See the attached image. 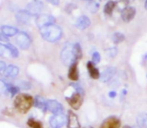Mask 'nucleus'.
Returning <instances> with one entry per match:
<instances>
[{
  "instance_id": "nucleus-28",
  "label": "nucleus",
  "mask_w": 147,
  "mask_h": 128,
  "mask_svg": "<svg viewBox=\"0 0 147 128\" xmlns=\"http://www.w3.org/2000/svg\"><path fill=\"white\" fill-rule=\"evenodd\" d=\"M92 60L94 64H98L101 61V55L98 52H95L92 55Z\"/></svg>"
},
{
  "instance_id": "nucleus-12",
  "label": "nucleus",
  "mask_w": 147,
  "mask_h": 128,
  "mask_svg": "<svg viewBox=\"0 0 147 128\" xmlns=\"http://www.w3.org/2000/svg\"><path fill=\"white\" fill-rule=\"evenodd\" d=\"M31 16V14L27 9H21L16 14V19L21 24H27L30 21Z\"/></svg>"
},
{
  "instance_id": "nucleus-38",
  "label": "nucleus",
  "mask_w": 147,
  "mask_h": 128,
  "mask_svg": "<svg viewBox=\"0 0 147 128\" xmlns=\"http://www.w3.org/2000/svg\"><path fill=\"white\" fill-rule=\"evenodd\" d=\"M122 128H131L130 127H128V126H125V127H123Z\"/></svg>"
},
{
  "instance_id": "nucleus-18",
  "label": "nucleus",
  "mask_w": 147,
  "mask_h": 128,
  "mask_svg": "<svg viewBox=\"0 0 147 128\" xmlns=\"http://www.w3.org/2000/svg\"><path fill=\"white\" fill-rule=\"evenodd\" d=\"M1 33H3V34H5L6 36H14L16 35L19 32L17 30L16 28L11 27V26H7V25H3L1 27Z\"/></svg>"
},
{
  "instance_id": "nucleus-29",
  "label": "nucleus",
  "mask_w": 147,
  "mask_h": 128,
  "mask_svg": "<svg viewBox=\"0 0 147 128\" xmlns=\"http://www.w3.org/2000/svg\"><path fill=\"white\" fill-rule=\"evenodd\" d=\"M107 54L111 57V58H114L116 54H117V49L115 47H113V48H109L107 50Z\"/></svg>"
},
{
  "instance_id": "nucleus-15",
  "label": "nucleus",
  "mask_w": 147,
  "mask_h": 128,
  "mask_svg": "<svg viewBox=\"0 0 147 128\" xmlns=\"http://www.w3.org/2000/svg\"><path fill=\"white\" fill-rule=\"evenodd\" d=\"M116 72V70L115 67H108L105 69V71L102 72V74L101 75V80L104 83L106 82H109L115 74Z\"/></svg>"
},
{
  "instance_id": "nucleus-35",
  "label": "nucleus",
  "mask_w": 147,
  "mask_h": 128,
  "mask_svg": "<svg viewBox=\"0 0 147 128\" xmlns=\"http://www.w3.org/2000/svg\"><path fill=\"white\" fill-rule=\"evenodd\" d=\"M115 96H116V93H115V92H114V91L109 93V96H110V97H115Z\"/></svg>"
},
{
  "instance_id": "nucleus-4",
  "label": "nucleus",
  "mask_w": 147,
  "mask_h": 128,
  "mask_svg": "<svg viewBox=\"0 0 147 128\" xmlns=\"http://www.w3.org/2000/svg\"><path fill=\"white\" fill-rule=\"evenodd\" d=\"M36 25L38 26V28H42L46 26L51 25V24H54L55 22V18L51 15H47V14H40L39 15H37L36 17Z\"/></svg>"
},
{
  "instance_id": "nucleus-21",
  "label": "nucleus",
  "mask_w": 147,
  "mask_h": 128,
  "mask_svg": "<svg viewBox=\"0 0 147 128\" xmlns=\"http://www.w3.org/2000/svg\"><path fill=\"white\" fill-rule=\"evenodd\" d=\"M137 123L141 128H147V114H141L137 118Z\"/></svg>"
},
{
  "instance_id": "nucleus-37",
  "label": "nucleus",
  "mask_w": 147,
  "mask_h": 128,
  "mask_svg": "<svg viewBox=\"0 0 147 128\" xmlns=\"http://www.w3.org/2000/svg\"><path fill=\"white\" fill-rule=\"evenodd\" d=\"M145 8L147 9V0L146 1V3H145Z\"/></svg>"
},
{
  "instance_id": "nucleus-14",
  "label": "nucleus",
  "mask_w": 147,
  "mask_h": 128,
  "mask_svg": "<svg viewBox=\"0 0 147 128\" xmlns=\"http://www.w3.org/2000/svg\"><path fill=\"white\" fill-rule=\"evenodd\" d=\"M68 128H80V123L78 121V116L72 112L69 111L68 112Z\"/></svg>"
},
{
  "instance_id": "nucleus-11",
  "label": "nucleus",
  "mask_w": 147,
  "mask_h": 128,
  "mask_svg": "<svg viewBox=\"0 0 147 128\" xmlns=\"http://www.w3.org/2000/svg\"><path fill=\"white\" fill-rule=\"evenodd\" d=\"M121 125V122L120 119L116 117H109L103 121L100 128H120Z\"/></svg>"
},
{
  "instance_id": "nucleus-36",
  "label": "nucleus",
  "mask_w": 147,
  "mask_h": 128,
  "mask_svg": "<svg viewBox=\"0 0 147 128\" xmlns=\"http://www.w3.org/2000/svg\"><path fill=\"white\" fill-rule=\"evenodd\" d=\"M124 4H128L129 3V2L131 1V0H121Z\"/></svg>"
},
{
  "instance_id": "nucleus-13",
  "label": "nucleus",
  "mask_w": 147,
  "mask_h": 128,
  "mask_svg": "<svg viewBox=\"0 0 147 128\" xmlns=\"http://www.w3.org/2000/svg\"><path fill=\"white\" fill-rule=\"evenodd\" d=\"M90 25V20L86 15H81L80 17L78 18L76 22V27L80 30L86 29Z\"/></svg>"
},
{
  "instance_id": "nucleus-6",
  "label": "nucleus",
  "mask_w": 147,
  "mask_h": 128,
  "mask_svg": "<svg viewBox=\"0 0 147 128\" xmlns=\"http://www.w3.org/2000/svg\"><path fill=\"white\" fill-rule=\"evenodd\" d=\"M16 44L20 46V48L23 50L28 49L31 43V40L29 36L24 32H19L16 34Z\"/></svg>"
},
{
  "instance_id": "nucleus-32",
  "label": "nucleus",
  "mask_w": 147,
  "mask_h": 128,
  "mask_svg": "<svg viewBox=\"0 0 147 128\" xmlns=\"http://www.w3.org/2000/svg\"><path fill=\"white\" fill-rule=\"evenodd\" d=\"M6 68H7V66H6L5 63L3 61H0V72L3 73L5 71Z\"/></svg>"
},
{
  "instance_id": "nucleus-26",
  "label": "nucleus",
  "mask_w": 147,
  "mask_h": 128,
  "mask_svg": "<svg viewBox=\"0 0 147 128\" xmlns=\"http://www.w3.org/2000/svg\"><path fill=\"white\" fill-rule=\"evenodd\" d=\"M6 46H7V47L9 48V52H10V53H11V56L14 57V58H17L18 55H19V53H18V50L16 49V47L14 46L11 45V44H9V43H8Z\"/></svg>"
},
{
  "instance_id": "nucleus-39",
  "label": "nucleus",
  "mask_w": 147,
  "mask_h": 128,
  "mask_svg": "<svg viewBox=\"0 0 147 128\" xmlns=\"http://www.w3.org/2000/svg\"><path fill=\"white\" fill-rule=\"evenodd\" d=\"M135 128H138V127H135Z\"/></svg>"
},
{
  "instance_id": "nucleus-27",
  "label": "nucleus",
  "mask_w": 147,
  "mask_h": 128,
  "mask_svg": "<svg viewBox=\"0 0 147 128\" xmlns=\"http://www.w3.org/2000/svg\"><path fill=\"white\" fill-rule=\"evenodd\" d=\"M74 49H75V53H76V57H77V59L78 61L82 58V49H81V46L78 43H76L74 44Z\"/></svg>"
},
{
  "instance_id": "nucleus-8",
  "label": "nucleus",
  "mask_w": 147,
  "mask_h": 128,
  "mask_svg": "<svg viewBox=\"0 0 147 128\" xmlns=\"http://www.w3.org/2000/svg\"><path fill=\"white\" fill-rule=\"evenodd\" d=\"M67 102L72 108L78 110L83 104V97L80 93H75L70 98H67Z\"/></svg>"
},
{
  "instance_id": "nucleus-20",
  "label": "nucleus",
  "mask_w": 147,
  "mask_h": 128,
  "mask_svg": "<svg viewBox=\"0 0 147 128\" xmlns=\"http://www.w3.org/2000/svg\"><path fill=\"white\" fill-rule=\"evenodd\" d=\"M115 5H116V3L115 1H112V0L109 1L105 4V6H104V12H105V14L109 15H112V13H113V11H114V9L115 8Z\"/></svg>"
},
{
  "instance_id": "nucleus-33",
  "label": "nucleus",
  "mask_w": 147,
  "mask_h": 128,
  "mask_svg": "<svg viewBox=\"0 0 147 128\" xmlns=\"http://www.w3.org/2000/svg\"><path fill=\"white\" fill-rule=\"evenodd\" d=\"M47 3L53 4V5H59V0H46Z\"/></svg>"
},
{
  "instance_id": "nucleus-25",
  "label": "nucleus",
  "mask_w": 147,
  "mask_h": 128,
  "mask_svg": "<svg viewBox=\"0 0 147 128\" xmlns=\"http://www.w3.org/2000/svg\"><path fill=\"white\" fill-rule=\"evenodd\" d=\"M0 55L2 57H8L9 55L11 56V53L6 45L0 44Z\"/></svg>"
},
{
  "instance_id": "nucleus-10",
  "label": "nucleus",
  "mask_w": 147,
  "mask_h": 128,
  "mask_svg": "<svg viewBox=\"0 0 147 128\" xmlns=\"http://www.w3.org/2000/svg\"><path fill=\"white\" fill-rule=\"evenodd\" d=\"M136 15V9L134 7L128 6L126 7L125 9H122L121 11V19L125 22H131Z\"/></svg>"
},
{
  "instance_id": "nucleus-3",
  "label": "nucleus",
  "mask_w": 147,
  "mask_h": 128,
  "mask_svg": "<svg viewBox=\"0 0 147 128\" xmlns=\"http://www.w3.org/2000/svg\"><path fill=\"white\" fill-rule=\"evenodd\" d=\"M60 59L62 62L67 66H71L72 64L78 63L74 49V44L68 43L64 46L60 53Z\"/></svg>"
},
{
  "instance_id": "nucleus-17",
  "label": "nucleus",
  "mask_w": 147,
  "mask_h": 128,
  "mask_svg": "<svg viewBox=\"0 0 147 128\" xmlns=\"http://www.w3.org/2000/svg\"><path fill=\"white\" fill-rule=\"evenodd\" d=\"M78 63H74L70 66L69 71H68V77L71 81H77L78 80Z\"/></svg>"
},
{
  "instance_id": "nucleus-5",
  "label": "nucleus",
  "mask_w": 147,
  "mask_h": 128,
  "mask_svg": "<svg viewBox=\"0 0 147 128\" xmlns=\"http://www.w3.org/2000/svg\"><path fill=\"white\" fill-rule=\"evenodd\" d=\"M26 8L31 15H39L43 9V3L40 0H33L28 3Z\"/></svg>"
},
{
  "instance_id": "nucleus-16",
  "label": "nucleus",
  "mask_w": 147,
  "mask_h": 128,
  "mask_svg": "<svg viewBox=\"0 0 147 128\" xmlns=\"http://www.w3.org/2000/svg\"><path fill=\"white\" fill-rule=\"evenodd\" d=\"M87 69H88L89 74L91 77V78L97 79V78H99L101 77L100 76V72H99V70L95 66V65H94L93 62L89 61L87 63Z\"/></svg>"
},
{
  "instance_id": "nucleus-40",
  "label": "nucleus",
  "mask_w": 147,
  "mask_h": 128,
  "mask_svg": "<svg viewBox=\"0 0 147 128\" xmlns=\"http://www.w3.org/2000/svg\"><path fill=\"white\" fill-rule=\"evenodd\" d=\"M84 1H86V0H84Z\"/></svg>"
},
{
  "instance_id": "nucleus-23",
  "label": "nucleus",
  "mask_w": 147,
  "mask_h": 128,
  "mask_svg": "<svg viewBox=\"0 0 147 128\" xmlns=\"http://www.w3.org/2000/svg\"><path fill=\"white\" fill-rule=\"evenodd\" d=\"M124 40H125V35L120 32L115 33L112 36V40L114 41L115 44H119V43L122 42Z\"/></svg>"
},
{
  "instance_id": "nucleus-30",
  "label": "nucleus",
  "mask_w": 147,
  "mask_h": 128,
  "mask_svg": "<svg viewBox=\"0 0 147 128\" xmlns=\"http://www.w3.org/2000/svg\"><path fill=\"white\" fill-rule=\"evenodd\" d=\"M75 9H77V5H75V4H73V3H69V4H67L66 7H65V10H66L67 13H71L72 10Z\"/></svg>"
},
{
  "instance_id": "nucleus-19",
  "label": "nucleus",
  "mask_w": 147,
  "mask_h": 128,
  "mask_svg": "<svg viewBox=\"0 0 147 128\" xmlns=\"http://www.w3.org/2000/svg\"><path fill=\"white\" fill-rule=\"evenodd\" d=\"M18 73H19V68L12 65H9L4 71V75L7 77H15L18 75Z\"/></svg>"
},
{
  "instance_id": "nucleus-34",
  "label": "nucleus",
  "mask_w": 147,
  "mask_h": 128,
  "mask_svg": "<svg viewBox=\"0 0 147 128\" xmlns=\"http://www.w3.org/2000/svg\"><path fill=\"white\" fill-rule=\"evenodd\" d=\"M0 40H1L2 41H3V40L8 41V36H6V35L3 34V33H1V34H0Z\"/></svg>"
},
{
  "instance_id": "nucleus-1",
  "label": "nucleus",
  "mask_w": 147,
  "mask_h": 128,
  "mask_svg": "<svg viewBox=\"0 0 147 128\" xmlns=\"http://www.w3.org/2000/svg\"><path fill=\"white\" fill-rule=\"evenodd\" d=\"M40 34L45 40L55 42L62 37V29L55 24H51L40 28Z\"/></svg>"
},
{
  "instance_id": "nucleus-22",
  "label": "nucleus",
  "mask_w": 147,
  "mask_h": 128,
  "mask_svg": "<svg viewBox=\"0 0 147 128\" xmlns=\"http://www.w3.org/2000/svg\"><path fill=\"white\" fill-rule=\"evenodd\" d=\"M34 106L40 109H46L47 108V102L41 97H36L34 99Z\"/></svg>"
},
{
  "instance_id": "nucleus-2",
  "label": "nucleus",
  "mask_w": 147,
  "mask_h": 128,
  "mask_svg": "<svg viewBox=\"0 0 147 128\" xmlns=\"http://www.w3.org/2000/svg\"><path fill=\"white\" fill-rule=\"evenodd\" d=\"M34 101L33 97L28 94H20L18 95L14 102L16 109L21 114H27L32 106L34 105Z\"/></svg>"
},
{
  "instance_id": "nucleus-9",
  "label": "nucleus",
  "mask_w": 147,
  "mask_h": 128,
  "mask_svg": "<svg viewBox=\"0 0 147 128\" xmlns=\"http://www.w3.org/2000/svg\"><path fill=\"white\" fill-rule=\"evenodd\" d=\"M66 122V117L62 115H56L50 118V126L53 128H61Z\"/></svg>"
},
{
  "instance_id": "nucleus-7",
  "label": "nucleus",
  "mask_w": 147,
  "mask_h": 128,
  "mask_svg": "<svg viewBox=\"0 0 147 128\" xmlns=\"http://www.w3.org/2000/svg\"><path fill=\"white\" fill-rule=\"evenodd\" d=\"M47 109L53 113L54 115L63 114V106L55 100H49L47 102Z\"/></svg>"
},
{
  "instance_id": "nucleus-31",
  "label": "nucleus",
  "mask_w": 147,
  "mask_h": 128,
  "mask_svg": "<svg viewBox=\"0 0 147 128\" xmlns=\"http://www.w3.org/2000/svg\"><path fill=\"white\" fill-rule=\"evenodd\" d=\"M98 9H99V4H98V3H91V4H90V8H89V9H90L92 12H96V11H97V10H98Z\"/></svg>"
},
{
  "instance_id": "nucleus-24",
  "label": "nucleus",
  "mask_w": 147,
  "mask_h": 128,
  "mask_svg": "<svg viewBox=\"0 0 147 128\" xmlns=\"http://www.w3.org/2000/svg\"><path fill=\"white\" fill-rule=\"evenodd\" d=\"M28 126L30 128H43L42 124L38 121H35L34 119H29L27 122Z\"/></svg>"
}]
</instances>
